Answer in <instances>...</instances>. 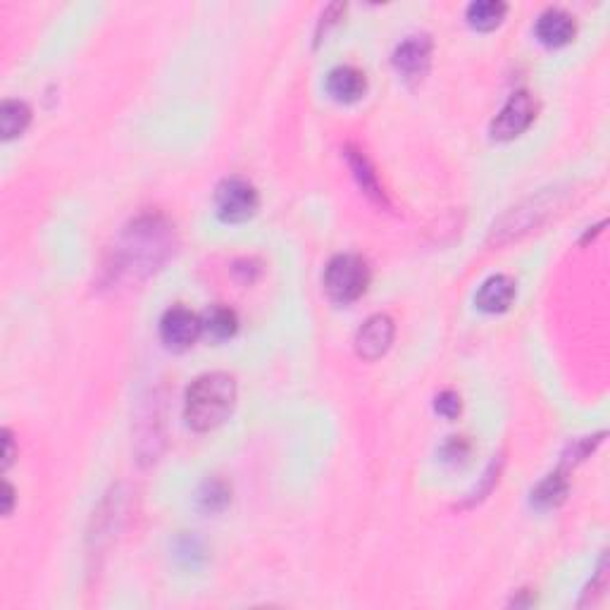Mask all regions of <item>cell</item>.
<instances>
[{
	"label": "cell",
	"mask_w": 610,
	"mask_h": 610,
	"mask_svg": "<svg viewBox=\"0 0 610 610\" xmlns=\"http://www.w3.org/2000/svg\"><path fill=\"white\" fill-rule=\"evenodd\" d=\"M236 403V382L224 372H208L186 389L184 417L196 432H210L232 415Z\"/></svg>",
	"instance_id": "1"
},
{
	"label": "cell",
	"mask_w": 610,
	"mask_h": 610,
	"mask_svg": "<svg viewBox=\"0 0 610 610\" xmlns=\"http://www.w3.org/2000/svg\"><path fill=\"white\" fill-rule=\"evenodd\" d=\"M172 253V232L160 217H143L134 222L122 236V244L117 248L120 267L117 270L134 272L136 275H148L160 263H165L167 255Z\"/></svg>",
	"instance_id": "2"
},
{
	"label": "cell",
	"mask_w": 610,
	"mask_h": 610,
	"mask_svg": "<svg viewBox=\"0 0 610 610\" xmlns=\"http://www.w3.org/2000/svg\"><path fill=\"white\" fill-rule=\"evenodd\" d=\"M322 284H325L327 296L332 298L334 303H353L367 291V284H370V267H367L360 255H336L325 267Z\"/></svg>",
	"instance_id": "3"
},
{
	"label": "cell",
	"mask_w": 610,
	"mask_h": 610,
	"mask_svg": "<svg viewBox=\"0 0 610 610\" xmlns=\"http://www.w3.org/2000/svg\"><path fill=\"white\" fill-rule=\"evenodd\" d=\"M260 196L255 191L253 184H248L246 179L232 177L224 179L215 191V210L217 217L227 224H239L251 220L258 213Z\"/></svg>",
	"instance_id": "4"
},
{
	"label": "cell",
	"mask_w": 610,
	"mask_h": 610,
	"mask_svg": "<svg viewBox=\"0 0 610 610\" xmlns=\"http://www.w3.org/2000/svg\"><path fill=\"white\" fill-rule=\"evenodd\" d=\"M537 117V103H534L532 93L518 91L508 98L496 120L491 122V136L496 141L518 139L522 132H527L529 124Z\"/></svg>",
	"instance_id": "5"
},
{
	"label": "cell",
	"mask_w": 610,
	"mask_h": 610,
	"mask_svg": "<svg viewBox=\"0 0 610 610\" xmlns=\"http://www.w3.org/2000/svg\"><path fill=\"white\" fill-rule=\"evenodd\" d=\"M203 334V322L184 305H174L160 317V339L170 351H186Z\"/></svg>",
	"instance_id": "6"
},
{
	"label": "cell",
	"mask_w": 610,
	"mask_h": 610,
	"mask_svg": "<svg viewBox=\"0 0 610 610\" xmlns=\"http://www.w3.org/2000/svg\"><path fill=\"white\" fill-rule=\"evenodd\" d=\"M394 320L389 315H372L356 334V353L363 360H379L394 344Z\"/></svg>",
	"instance_id": "7"
},
{
	"label": "cell",
	"mask_w": 610,
	"mask_h": 610,
	"mask_svg": "<svg viewBox=\"0 0 610 610\" xmlns=\"http://www.w3.org/2000/svg\"><path fill=\"white\" fill-rule=\"evenodd\" d=\"M432 60V41L429 36H408L394 51V67L406 79H422Z\"/></svg>",
	"instance_id": "8"
},
{
	"label": "cell",
	"mask_w": 610,
	"mask_h": 610,
	"mask_svg": "<svg viewBox=\"0 0 610 610\" xmlns=\"http://www.w3.org/2000/svg\"><path fill=\"white\" fill-rule=\"evenodd\" d=\"M534 34H537L539 43H544L546 48H563L575 39L577 34V24L575 17L570 12L551 8L546 12H541L537 27H534Z\"/></svg>",
	"instance_id": "9"
},
{
	"label": "cell",
	"mask_w": 610,
	"mask_h": 610,
	"mask_svg": "<svg viewBox=\"0 0 610 610\" xmlns=\"http://www.w3.org/2000/svg\"><path fill=\"white\" fill-rule=\"evenodd\" d=\"M367 79L358 67L339 65L327 74V93L336 103H356L365 96Z\"/></svg>",
	"instance_id": "10"
},
{
	"label": "cell",
	"mask_w": 610,
	"mask_h": 610,
	"mask_svg": "<svg viewBox=\"0 0 610 610\" xmlns=\"http://www.w3.org/2000/svg\"><path fill=\"white\" fill-rule=\"evenodd\" d=\"M515 301V282L508 275H494L489 277L487 282L479 286L475 305L482 313L489 315H499L506 313V310Z\"/></svg>",
	"instance_id": "11"
},
{
	"label": "cell",
	"mask_w": 610,
	"mask_h": 610,
	"mask_svg": "<svg viewBox=\"0 0 610 610\" xmlns=\"http://www.w3.org/2000/svg\"><path fill=\"white\" fill-rule=\"evenodd\" d=\"M201 322H203V332L215 341L232 339L236 329H239V317H236L234 310L227 308V305H210V308L203 313Z\"/></svg>",
	"instance_id": "12"
},
{
	"label": "cell",
	"mask_w": 610,
	"mask_h": 610,
	"mask_svg": "<svg viewBox=\"0 0 610 610\" xmlns=\"http://www.w3.org/2000/svg\"><path fill=\"white\" fill-rule=\"evenodd\" d=\"M506 12H508V5L501 3V0H475V3L468 5L465 17H468L472 29L491 31L503 22Z\"/></svg>",
	"instance_id": "13"
},
{
	"label": "cell",
	"mask_w": 610,
	"mask_h": 610,
	"mask_svg": "<svg viewBox=\"0 0 610 610\" xmlns=\"http://www.w3.org/2000/svg\"><path fill=\"white\" fill-rule=\"evenodd\" d=\"M565 496H568V479L563 477V472H553L532 491V506H537L539 510H551L560 506Z\"/></svg>",
	"instance_id": "14"
},
{
	"label": "cell",
	"mask_w": 610,
	"mask_h": 610,
	"mask_svg": "<svg viewBox=\"0 0 610 610\" xmlns=\"http://www.w3.org/2000/svg\"><path fill=\"white\" fill-rule=\"evenodd\" d=\"M31 122V110L27 103L22 101H5L0 108V134L5 141L15 139V136L24 134V129Z\"/></svg>",
	"instance_id": "15"
},
{
	"label": "cell",
	"mask_w": 610,
	"mask_h": 610,
	"mask_svg": "<svg viewBox=\"0 0 610 610\" xmlns=\"http://www.w3.org/2000/svg\"><path fill=\"white\" fill-rule=\"evenodd\" d=\"M348 163H351V170L356 174V179L360 182V186H363L365 194L375 198V201H384V194L382 189H379L377 174L372 170L370 160H367L360 151H348Z\"/></svg>",
	"instance_id": "16"
},
{
	"label": "cell",
	"mask_w": 610,
	"mask_h": 610,
	"mask_svg": "<svg viewBox=\"0 0 610 610\" xmlns=\"http://www.w3.org/2000/svg\"><path fill=\"white\" fill-rule=\"evenodd\" d=\"M229 499H232V491H229L222 479H208L201 491H198V506L205 513H220V510L229 506Z\"/></svg>",
	"instance_id": "17"
},
{
	"label": "cell",
	"mask_w": 610,
	"mask_h": 610,
	"mask_svg": "<svg viewBox=\"0 0 610 610\" xmlns=\"http://www.w3.org/2000/svg\"><path fill=\"white\" fill-rule=\"evenodd\" d=\"M434 408H437V413L444 415L446 420H456L460 410H463V403H460V396L456 391H441L437 401H434Z\"/></svg>",
	"instance_id": "18"
},
{
	"label": "cell",
	"mask_w": 610,
	"mask_h": 610,
	"mask_svg": "<svg viewBox=\"0 0 610 610\" xmlns=\"http://www.w3.org/2000/svg\"><path fill=\"white\" fill-rule=\"evenodd\" d=\"M470 453V444L465 439L460 437H453L448 444L444 446V456L446 460H458V458H465Z\"/></svg>",
	"instance_id": "19"
},
{
	"label": "cell",
	"mask_w": 610,
	"mask_h": 610,
	"mask_svg": "<svg viewBox=\"0 0 610 610\" xmlns=\"http://www.w3.org/2000/svg\"><path fill=\"white\" fill-rule=\"evenodd\" d=\"M12 453H15V448H12V434L5 429V453H3V468L8 470L10 463H12Z\"/></svg>",
	"instance_id": "20"
},
{
	"label": "cell",
	"mask_w": 610,
	"mask_h": 610,
	"mask_svg": "<svg viewBox=\"0 0 610 610\" xmlns=\"http://www.w3.org/2000/svg\"><path fill=\"white\" fill-rule=\"evenodd\" d=\"M12 503H15V489H12L10 484H5V506H3V513L5 515H10Z\"/></svg>",
	"instance_id": "21"
}]
</instances>
